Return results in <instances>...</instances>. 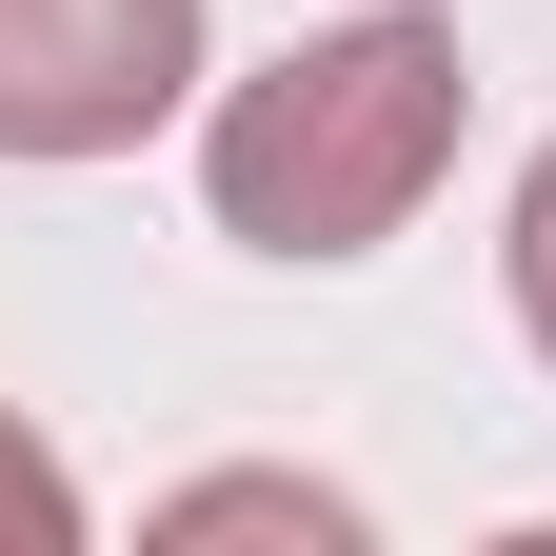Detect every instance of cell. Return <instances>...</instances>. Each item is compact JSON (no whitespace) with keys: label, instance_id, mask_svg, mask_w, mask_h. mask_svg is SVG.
I'll list each match as a JSON object with an SVG mask.
<instances>
[{"label":"cell","instance_id":"5","mask_svg":"<svg viewBox=\"0 0 556 556\" xmlns=\"http://www.w3.org/2000/svg\"><path fill=\"white\" fill-rule=\"evenodd\" d=\"M517 338H536V358H556V139H536V179H517Z\"/></svg>","mask_w":556,"mask_h":556},{"label":"cell","instance_id":"2","mask_svg":"<svg viewBox=\"0 0 556 556\" xmlns=\"http://www.w3.org/2000/svg\"><path fill=\"white\" fill-rule=\"evenodd\" d=\"M199 80V0H0V160H119Z\"/></svg>","mask_w":556,"mask_h":556},{"label":"cell","instance_id":"1","mask_svg":"<svg viewBox=\"0 0 556 556\" xmlns=\"http://www.w3.org/2000/svg\"><path fill=\"white\" fill-rule=\"evenodd\" d=\"M457 119H477L457 21L378 0V21L258 60V80L199 119V199H219V239H258V258H378L417 199L457 179Z\"/></svg>","mask_w":556,"mask_h":556},{"label":"cell","instance_id":"4","mask_svg":"<svg viewBox=\"0 0 556 556\" xmlns=\"http://www.w3.org/2000/svg\"><path fill=\"white\" fill-rule=\"evenodd\" d=\"M0 536H21V556H60V536H80V477H60L21 417H0Z\"/></svg>","mask_w":556,"mask_h":556},{"label":"cell","instance_id":"3","mask_svg":"<svg viewBox=\"0 0 556 556\" xmlns=\"http://www.w3.org/2000/svg\"><path fill=\"white\" fill-rule=\"evenodd\" d=\"M160 536H358V497H318V477H199Z\"/></svg>","mask_w":556,"mask_h":556}]
</instances>
